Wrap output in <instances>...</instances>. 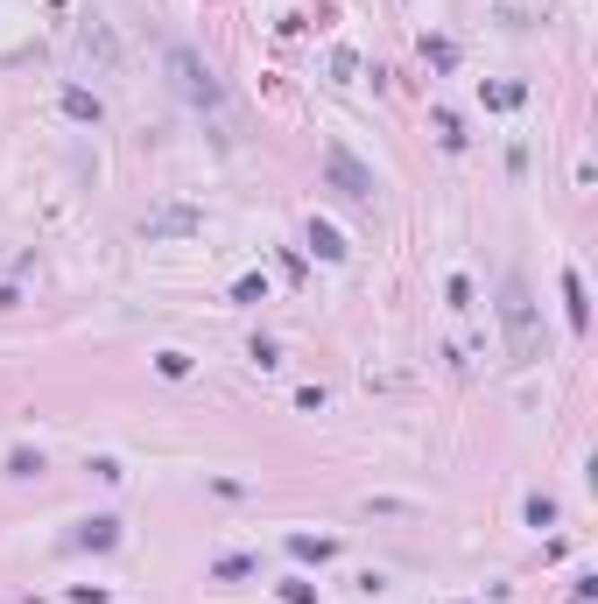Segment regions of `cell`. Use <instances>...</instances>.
Returning a JSON list of instances; mask_svg holds the SVG:
<instances>
[{
    "instance_id": "cell-11",
    "label": "cell",
    "mask_w": 598,
    "mask_h": 604,
    "mask_svg": "<svg viewBox=\"0 0 598 604\" xmlns=\"http://www.w3.org/2000/svg\"><path fill=\"white\" fill-rule=\"evenodd\" d=\"M282 604H317V591L310 583H282Z\"/></svg>"
},
{
    "instance_id": "cell-9",
    "label": "cell",
    "mask_w": 598,
    "mask_h": 604,
    "mask_svg": "<svg viewBox=\"0 0 598 604\" xmlns=\"http://www.w3.org/2000/svg\"><path fill=\"white\" fill-rule=\"evenodd\" d=\"M64 113H71V120H99V99H92V92H64Z\"/></svg>"
},
{
    "instance_id": "cell-1",
    "label": "cell",
    "mask_w": 598,
    "mask_h": 604,
    "mask_svg": "<svg viewBox=\"0 0 598 604\" xmlns=\"http://www.w3.org/2000/svg\"><path fill=\"white\" fill-rule=\"evenodd\" d=\"M500 323H507L514 365H535V359H542V330H535V302H528V282H521V275L500 282Z\"/></svg>"
},
{
    "instance_id": "cell-3",
    "label": "cell",
    "mask_w": 598,
    "mask_h": 604,
    "mask_svg": "<svg viewBox=\"0 0 598 604\" xmlns=\"http://www.w3.org/2000/svg\"><path fill=\"white\" fill-rule=\"evenodd\" d=\"M324 169H331V183H339L352 204H374V190H381V183H374V169L352 155L345 141H331V148H324Z\"/></svg>"
},
{
    "instance_id": "cell-4",
    "label": "cell",
    "mask_w": 598,
    "mask_h": 604,
    "mask_svg": "<svg viewBox=\"0 0 598 604\" xmlns=\"http://www.w3.org/2000/svg\"><path fill=\"white\" fill-rule=\"evenodd\" d=\"M85 49H92V57H99V64H106V71L120 64V42H113V29H106L99 14H92V22H85Z\"/></svg>"
},
{
    "instance_id": "cell-5",
    "label": "cell",
    "mask_w": 598,
    "mask_h": 604,
    "mask_svg": "<svg viewBox=\"0 0 598 604\" xmlns=\"http://www.w3.org/2000/svg\"><path fill=\"white\" fill-rule=\"evenodd\" d=\"M198 225H205L198 211H155V218H148V240H163V232H198Z\"/></svg>"
},
{
    "instance_id": "cell-10",
    "label": "cell",
    "mask_w": 598,
    "mask_h": 604,
    "mask_svg": "<svg viewBox=\"0 0 598 604\" xmlns=\"http://www.w3.org/2000/svg\"><path fill=\"white\" fill-rule=\"evenodd\" d=\"M233 295H240V302H260V295H268V282H260V275H240V288H233Z\"/></svg>"
},
{
    "instance_id": "cell-8",
    "label": "cell",
    "mask_w": 598,
    "mask_h": 604,
    "mask_svg": "<svg viewBox=\"0 0 598 604\" xmlns=\"http://www.w3.org/2000/svg\"><path fill=\"white\" fill-rule=\"evenodd\" d=\"M310 246H317L324 260H345V240H339V232H331V225H310Z\"/></svg>"
},
{
    "instance_id": "cell-6",
    "label": "cell",
    "mask_w": 598,
    "mask_h": 604,
    "mask_svg": "<svg viewBox=\"0 0 598 604\" xmlns=\"http://www.w3.org/2000/svg\"><path fill=\"white\" fill-rule=\"evenodd\" d=\"M563 302H570V323H577V330L592 323V302H585V282H577V267H563Z\"/></svg>"
},
{
    "instance_id": "cell-7",
    "label": "cell",
    "mask_w": 598,
    "mask_h": 604,
    "mask_svg": "<svg viewBox=\"0 0 598 604\" xmlns=\"http://www.w3.org/2000/svg\"><path fill=\"white\" fill-rule=\"evenodd\" d=\"M78 541H85V548H113V541H120V521H85Z\"/></svg>"
},
{
    "instance_id": "cell-2",
    "label": "cell",
    "mask_w": 598,
    "mask_h": 604,
    "mask_svg": "<svg viewBox=\"0 0 598 604\" xmlns=\"http://www.w3.org/2000/svg\"><path fill=\"white\" fill-rule=\"evenodd\" d=\"M170 78H176V92H183L198 113H218V99H225V92H218L212 64H205L198 49H183V42H176V49H170Z\"/></svg>"
}]
</instances>
